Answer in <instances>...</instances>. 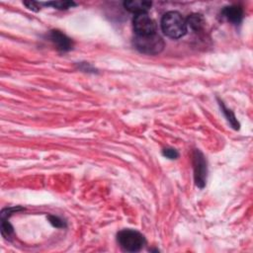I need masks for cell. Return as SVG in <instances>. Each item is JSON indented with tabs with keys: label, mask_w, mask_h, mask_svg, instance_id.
<instances>
[{
	"label": "cell",
	"mask_w": 253,
	"mask_h": 253,
	"mask_svg": "<svg viewBox=\"0 0 253 253\" xmlns=\"http://www.w3.org/2000/svg\"><path fill=\"white\" fill-rule=\"evenodd\" d=\"M221 15L228 22L234 25H239L243 20V9L238 5H230L222 9Z\"/></svg>",
	"instance_id": "obj_8"
},
{
	"label": "cell",
	"mask_w": 253,
	"mask_h": 253,
	"mask_svg": "<svg viewBox=\"0 0 253 253\" xmlns=\"http://www.w3.org/2000/svg\"><path fill=\"white\" fill-rule=\"evenodd\" d=\"M152 3L150 1H142V0H132V1H125L124 7L126 10L134 13H147V11L151 8Z\"/></svg>",
	"instance_id": "obj_9"
},
{
	"label": "cell",
	"mask_w": 253,
	"mask_h": 253,
	"mask_svg": "<svg viewBox=\"0 0 253 253\" xmlns=\"http://www.w3.org/2000/svg\"><path fill=\"white\" fill-rule=\"evenodd\" d=\"M47 218H48V221L50 222V224L52 226L56 227V228H64V227H66V222L63 219H61L60 217L56 216V215L49 214L47 216Z\"/></svg>",
	"instance_id": "obj_13"
},
{
	"label": "cell",
	"mask_w": 253,
	"mask_h": 253,
	"mask_svg": "<svg viewBox=\"0 0 253 253\" xmlns=\"http://www.w3.org/2000/svg\"><path fill=\"white\" fill-rule=\"evenodd\" d=\"M117 240L121 248L127 252H137L145 245V237L137 230L123 229L117 235Z\"/></svg>",
	"instance_id": "obj_3"
},
{
	"label": "cell",
	"mask_w": 253,
	"mask_h": 253,
	"mask_svg": "<svg viewBox=\"0 0 253 253\" xmlns=\"http://www.w3.org/2000/svg\"><path fill=\"white\" fill-rule=\"evenodd\" d=\"M187 30L190 29L193 32H201L205 26V20L202 15L200 14H192L186 19Z\"/></svg>",
	"instance_id": "obj_10"
},
{
	"label": "cell",
	"mask_w": 253,
	"mask_h": 253,
	"mask_svg": "<svg viewBox=\"0 0 253 253\" xmlns=\"http://www.w3.org/2000/svg\"><path fill=\"white\" fill-rule=\"evenodd\" d=\"M25 6H27L28 9L32 10V11H35V12H38L41 8L39 6V3L38 2H35V1H25L23 2Z\"/></svg>",
	"instance_id": "obj_15"
},
{
	"label": "cell",
	"mask_w": 253,
	"mask_h": 253,
	"mask_svg": "<svg viewBox=\"0 0 253 253\" xmlns=\"http://www.w3.org/2000/svg\"><path fill=\"white\" fill-rule=\"evenodd\" d=\"M193 169H194V180L196 185L203 189L207 181V159L201 150L195 149L193 153Z\"/></svg>",
	"instance_id": "obj_4"
},
{
	"label": "cell",
	"mask_w": 253,
	"mask_h": 253,
	"mask_svg": "<svg viewBox=\"0 0 253 253\" xmlns=\"http://www.w3.org/2000/svg\"><path fill=\"white\" fill-rule=\"evenodd\" d=\"M48 39L53 45L60 51H68L72 48L73 42L70 38L58 30H51L48 33Z\"/></svg>",
	"instance_id": "obj_6"
},
{
	"label": "cell",
	"mask_w": 253,
	"mask_h": 253,
	"mask_svg": "<svg viewBox=\"0 0 253 253\" xmlns=\"http://www.w3.org/2000/svg\"><path fill=\"white\" fill-rule=\"evenodd\" d=\"M19 211H24V209L21 207H14L4 209L1 211V233L5 239L11 240L13 234V227L9 223L8 219L14 212H17Z\"/></svg>",
	"instance_id": "obj_7"
},
{
	"label": "cell",
	"mask_w": 253,
	"mask_h": 253,
	"mask_svg": "<svg viewBox=\"0 0 253 253\" xmlns=\"http://www.w3.org/2000/svg\"><path fill=\"white\" fill-rule=\"evenodd\" d=\"M218 104H219V106H220L221 112L223 113L224 117L226 118V120H227V122L230 124V126H231L234 129H239L240 125H239L238 121L236 120V118H235V116H234L233 112H232L231 110L227 109V108L224 106L223 102H221L220 100H218Z\"/></svg>",
	"instance_id": "obj_11"
},
{
	"label": "cell",
	"mask_w": 253,
	"mask_h": 253,
	"mask_svg": "<svg viewBox=\"0 0 253 253\" xmlns=\"http://www.w3.org/2000/svg\"><path fill=\"white\" fill-rule=\"evenodd\" d=\"M160 25L163 34L171 39H180L188 32L186 19L177 11L165 13Z\"/></svg>",
	"instance_id": "obj_1"
},
{
	"label": "cell",
	"mask_w": 253,
	"mask_h": 253,
	"mask_svg": "<svg viewBox=\"0 0 253 253\" xmlns=\"http://www.w3.org/2000/svg\"><path fill=\"white\" fill-rule=\"evenodd\" d=\"M162 155L168 159H177L179 157V153L175 148L167 147L162 150Z\"/></svg>",
	"instance_id": "obj_14"
},
{
	"label": "cell",
	"mask_w": 253,
	"mask_h": 253,
	"mask_svg": "<svg viewBox=\"0 0 253 253\" xmlns=\"http://www.w3.org/2000/svg\"><path fill=\"white\" fill-rule=\"evenodd\" d=\"M132 26L136 36H146L156 33L155 22L147 13L135 14L132 19Z\"/></svg>",
	"instance_id": "obj_5"
},
{
	"label": "cell",
	"mask_w": 253,
	"mask_h": 253,
	"mask_svg": "<svg viewBox=\"0 0 253 253\" xmlns=\"http://www.w3.org/2000/svg\"><path fill=\"white\" fill-rule=\"evenodd\" d=\"M42 4L45 6H51L53 8L60 9V10H66L76 6V3H74L73 1H52V2L42 3Z\"/></svg>",
	"instance_id": "obj_12"
},
{
	"label": "cell",
	"mask_w": 253,
	"mask_h": 253,
	"mask_svg": "<svg viewBox=\"0 0 253 253\" xmlns=\"http://www.w3.org/2000/svg\"><path fill=\"white\" fill-rule=\"evenodd\" d=\"M133 46L140 53L155 55L163 50L164 42L156 33L146 36H135L133 39Z\"/></svg>",
	"instance_id": "obj_2"
},
{
	"label": "cell",
	"mask_w": 253,
	"mask_h": 253,
	"mask_svg": "<svg viewBox=\"0 0 253 253\" xmlns=\"http://www.w3.org/2000/svg\"><path fill=\"white\" fill-rule=\"evenodd\" d=\"M80 69H82L86 72H95V69L89 63H86V62H83L80 64Z\"/></svg>",
	"instance_id": "obj_16"
}]
</instances>
